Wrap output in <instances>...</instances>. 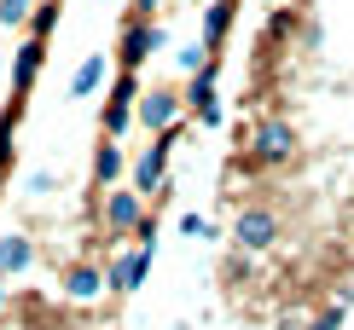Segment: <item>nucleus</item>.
Segmentation results:
<instances>
[{"mask_svg": "<svg viewBox=\"0 0 354 330\" xmlns=\"http://www.w3.org/2000/svg\"><path fill=\"white\" fill-rule=\"evenodd\" d=\"M134 122H140V76H134V70H122V76H116V87H111V99H105L99 133H105V139H122Z\"/></svg>", "mask_w": 354, "mask_h": 330, "instance_id": "obj_1", "label": "nucleus"}, {"mask_svg": "<svg viewBox=\"0 0 354 330\" xmlns=\"http://www.w3.org/2000/svg\"><path fill=\"white\" fill-rule=\"evenodd\" d=\"M290 151H297V133H290L285 116H268V122L256 128V139H250V168H279V162H290Z\"/></svg>", "mask_w": 354, "mask_h": 330, "instance_id": "obj_2", "label": "nucleus"}, {"mask_svg": "<svg viewBox=\"0 0 354 330\" xmlns=\"http://www.w3.org/2000/svg\"><path fill=\"white\" fill-rule=\"evenodd\" d=\"M232 244H239V249H250V255L273 249V244H279V208H268V203L239 208V220H232Z\"/></svg>", "mask_w": 354, "mask_h": 330, "instance_id": "obj_3", "label": "nucleus"}, {"mask_svg": "<svg viewBox=\"0 0 354 330\" xmlns=\"http://www.w3.org/2000/svg\"><path fill=\"white\" fill-rule=\"evenodd\" d=\"M145 226V191H111L105 197V244H116V237H140Z\"/></svg>", "mask_w": 354, "mask_h": 330, "instance_id": "obj_4", "label": "nucleus"}, {"mask_svg": "<svg viewBox=\"0 0 354 330\" xmlns=\"http://www.w3.org/2000/svg\"><path fill=\"white\" fill-rule=\"evenodd\" d=\"M174 145H180V122H174L169 133H157L151 145L140 151V162H134V191H163V168H169V157H174Z\"/></svg>", "mask_w": 354, "mask_h": 330, "instance_id": "obj_5", "label": "nucleus"}, {"mask_svg": "<svg viewBox=\"0 0 354 330\" xmlns=\"http://www.w3.org/2000/svg\"><path fill=\"white\" fill-rule=\"evenodd\" d=\"M157 47H163V29H157L151 18H128L122 29V47H116V58H122V70H140L145 58H151Z\"/></svg>", "mask_w": 354, "mask_h": 330, "instance_id": "obj_6", "label": "nucleus"}, {"mask_svg": "<svg viewBox=\"0 0 354 330\" xmlns=\"http://www.w3.org/2000/svg\"><path fill=\"white\" fill-rule=\"evenodd\" d=\"M151 255H157V244H140V249L116 255V261L105 266V273H111V290H116V295H134V290H140V278L151 273Z\"/></svg>", "mask_w": 354, "mask_h": 330, "instance_id": "obj_7", "label": "nucleus"}, {"mask_svg": "<svg viewBox=\"0 0 354 330\" xmlns=\"http://www.w3.org/2000/svg\"><path fill=\"white\" fill-rule=\"evenodd\" d=\"M174 122H180V93H169V87H151V93H140V128L169 133Z\"/></svg>", "mask_w": 354, "mask_h": 330, "instance_id": "obj_8", "label": "nucleus"}, {"mask_svg": "<svg viewBox=\"0 0 354 330\" xmlns=\"http://www.w3.org/2000/svg\"><path fill=\"white\" fill-rule=\"evenodd\" d=\"M186 104H192V116H198L203 128L221 122V104H215V58H203V70H198V81H192Z\"/></svg>", "mask_w": 354, "mask_h": 330, "instance_id": "obj_9", "label": "nucleus"}, {"mask_svg": "<svg viewBox=\"0 0 354 330\" xmlns=\"http://www.w3.org/2000/svg\"><path fill=\"white\" fill-rule=\"evenodd\" d=\"M105 284H111V273H105V266H93V261L64 266V295H70V302H93Z\"/></svg>", "mask_w": 354, "mask_h": 330, "instance_id": "obj_10", "label": "nucleus"}, {"mask_svg": "<svg viewBox=\"0 0 354 330\" xmlns=\"http://www.w3.org/2000/svg\"><path fill=\"white\" fill-rule=\"evenodd\" d=\"M41 58H47V41H35L29 35L24 47H18V70H12V93H29V87H35V76H41Z\"/></svg>", "mask_w": 354, "mask_h": 330, "instance_id": "obj_11", "label": "nucleus"}, {"mask_svg": "<svg viewBox=\"0 0 354 330\" xmlns=\"http://www.w3.org/2000/svg\"><path fill=\"white\" fill-rule=\"evenodd\" d=\"M227 23H232V0H215L209 12H203V52H221V35H227Z\"/></svg>", "mask_w": 354, "mask_h": 330, "instance_id": "obj_12", "label": "nucleus"}, {"mask_svg": "<svg viewBox=\"0 0 354 330\" xmlns=\"http://www.w3.org/2000/svg\"><path fill=\"white\" fill-rule=\"evenodd\" d=\"M29 261H35V244H29L24 232H12V237H0V273H24Z\"/></svg>", "mask_w": 354, "mask_h": 330, "instance_id": "obj_13", "label": "nucleus"}, {"mask_svg": "<svg viewBox=\"0 0 354 330\" xmlns=\"http://www.w3.org/2000/svg\"><path fill=\"white\" fill-rule=\"evenodd\" d=\"M122 168H128L122 145H116V139H105V145H99V157H93V179H99V186H111V179L122 174Z\"/></svg>", "mask_w": 354, "mask_h": 330, "instance_id": "obj_14", "label": "nucleus"}, {"mask_svg": "<svg viewBox=\"0 0 354 330\" xmlns=\"http://www.w3.org/2000/svg\"><path fill=\"white\" fill-rule=\"evenodd\" d=\"M99 81H105V52L82 58V70H76V76H70V93H76V99H87V93H93Z\"/></svg>", "mask_w": 354, "mask_h": 330, "instance_id": "obj_15", "label": "nucleus"}, {"mask_svg": "<svg viewBox=\"0 0 354 330\" xmlns=\"http://www.w3.org/2000/svg\"><path fill=\"white\" fill-rule=\"evenodd\" d=\"M41 0H0V29H29Z\"/></svg>", "mask_w": 354, "mask_h": 330, "instance_id": "obj_16", "label": "nucleus"}, {"mask_svg": "<svg viewBox=\"0 0 354 330\" xmlns=\"http://www.w3.org/2000/svg\"><path fill=\"white\" fill-rule=\"evenodd\" d=\"M58 6H64V0H41V6H35V18H29V35H35V41H47V35H53Z\"/></svg>", "mask_w": 354, "mask_h": 330, "instance_id": "obj_17", "label": "nucleus"}, {"mask_svg": "<svg viewBox=\"0 0 354 330\" xmlns=\"http://www.w3.org/2000/svg\"><path fill=\"white\" fill-rule=\"evenodd\" d=\"M180 232H186V237H215V226H209L203 215H186V220H180Z\"/></svg>", "mask_w": 354, "mask_h": 330, "instance_id": "obj_18", "label": "nucleus"}, {"mask_svg": "<svg viewBox=\"0 0 354 330\" xmlns=\"http://www.w3.org/2000/svg\"><path fill=\"white\" fill-rule=\"evenodd\" d=\"M314 330H343V307H337V313H319Z\"/></svg>", "mask_w": 354, "mask_h": 330, "instance_id": "obj_19", "label": "nucleus"}, {"mask_svg": "<svg viewBox=\"0 0 354 330\" xmlns=\"http://www.w3.org/2000/svg\"><path fill=\"white\" fill-rule=\"evenodd\" d=\"M134 6H140V18H151V12H157V0H134Z\"/></svg>", "mask_w": 354, "mask_h": 330, "instance_id": "obj_20", "label": "nucleus"}, {"mask_svg": "<svg viewBox=\"0 0 354 330\" xmlns=\"http://www.w3.org/2000/svg\"><path fill=\"white\" fill-rule=\"evenodd\" d=\"M0 307H6V273H0Z\"/></svg>", "mask_w": 354, "mask_h": 330, "instance_id": "obj_21", "label": "nucleus"}]
</instances>
